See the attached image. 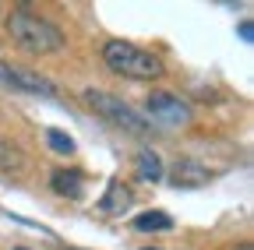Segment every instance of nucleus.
Wrapping results in <instances>:
<instances>
[{
    "mask_svg": "<svg viewBox=\"0 0 254 250\" xmlns=\"http://www.w3.org/2000/svg\"><path fill=\"white\" fill-rule=\"evenodd\" d=\"M103 64L120 74V78H131V81H155L163 78V60L155 53L134 46V43H124V39H110L103 46Z\"/></svg>",
    "mask_w": 254,
    "mask_h": 250,
    "instance_id": "obj_1",
    "label": "nucleus"
},
{
    "mask_svg": "<svg viewBox=\"0 0 254 250\" xmlns=\"http://www.w3.org/2000/svg\"><path fill=\"white\" fill-rule=\"evenodd\" d=\"M7 32H11V39H14L21 50L36 53V56L57 53V50L64 46V32H60V28H57L53 21L39 18V14H32V11H11Z\"/></svg>",
    "mask_w": 254,
    "mask_h": 250,
    "instance_id": "obj_2",
    "label": "nucleus"
},
{
    "mask_svg": "<svg viewBox=\"0 0 254 250\" xmlns=\"http://www.w3.org/2000/svg\"><path fill=\"white\" fill-rule=\"evenodd\" d=\"M85 102L99 113V116H106L110 123H117V127H124V131H131V134H145L148 131V120H141L127 102H120V99H113V96H106V92H85Z\"/></svg>",
    "mask_w": 254,
    "mask_h": 250,
    "instance_id": "obj_3",
    "label": "nucleus"
},
{
    "mask_svg": "<svg viewBox=\"0 0 254 250\" xmlns=\"http://www.w3.org/2000/svg\"><path fill=\"white\" fill-rule=\"evenodd\" d=\"M148 120L159 123V127H184V123L190 120V106L180 102L177 96H170V92H155V96H148Z\"/></svg>",
    "mask_w": 254,
    "mask_h": 250,
    "instance_id": "obj_4",
    "label": "nucleus"
},
{
    "mask_svg": "<svg viewBox=\"0 0 254 250\" xmlns=\"http://www.w3.org/2000/svg\"><path fill=\"white\" fill-rule=\"evenodd\" d=\"M170 183L177 187H205L208 183V169L201 166V162H194V159H180L173 169H170Z\"/></svg>",
    "mask_w": 254,
    "mask_h": 250,
    "instance_id": "obj_5",
    "label": "nucleus"
},
{
    "mask_svg": "<svg viewBox=\"0 0 254 250\" xmlns=\"http://www.w3.org/2000/svg\"><path fill=\"white\" fill-rule=\"evenodd\" d=\"M127 204H131V187L120 183V180H113V183L106 187L103 201H99V211H103V215H124Z\"/></svg>",
    "mask_w": 254,
    "mask_h": 250,
    "instance_id": "obj_6",
    "label": "nucleus"
},
{
    "mask_svg": "<svg viewBox=\"0 0 254 250\" xmlns=\"http://www.w3.org/2000/svg\"><path fill=\"white\" fill-rule=\"evenodd\" d=\"M50 187L64 198H81V173L78 169H53Z\"/></svg>",
    "mask_w": 254,
    "mask_h": 250,
    "instance_id": "obj_7",
    "label": "nucleus"
},
{
    "mask_svg": "<svg viewBox=\"0 0 254 250\" xmlns=\"http://www.w3.org/2000/svg\"><path fill=\"white\" fill-rule=\"evenodd\" d=\"M131 226H134L138 233H166V229H173V218H170L166 211H141Z\"/></svg>",
    "mask_w": 254,
    "mask_h": 250,
    "instance_id": "obj_8",
    "label": "nucleus"
},
{
    "mask_svg": "<svg viewBox=\"0 0 254 250\" xmlns=\"http://www.w3.org/2000/svg\"><path fill=\"white\" fill-rule=\"evenodd\" d=\"M134 166H138V176H141V180H152V183H155V180H163V162H159V155L148 151V148L138 151Z\"/></svg>",
    "mask_w": 254,
    "mask_h": 250,
    "instance_id": "obj_9",
    "label": "nucleus"
},
{
    "mask_svg": "<svg viewBox=\"0 0 254 250\" xmlns=\"http://www.w3.org/2000/svg\"><path fill=\"white\" fill-rule=\"evenodd\" d=\"M46 145L57 151V155H71L78 145H74V138L71 134H64V131H46Z\"/></svg>",
    "mask_w": 254,
    "mask_h": 250,
    "instance_id": "obj_10",
    "label": "nucleus"
},
{
    "mask_svg": "<svg viewBox=\"0 0 254 250\" xmlns=\"http://www.w3.org/2000/svg\"><path fill=\"white\" fill-rule=\"evenodd\" d=\"M251 36H254V32H251V21H244V25H240V39L251 43Z\"/></svg>",
    "mask_w": 254,
    "mask_h": 250,
    "instance_id": "obj_11",
    "label": "nucleus"
},
{
    "mask_svg": "<svg viewBox=\"0 0 254 250\" xmlns=\"http://www.w3.org/2000/svg\"><path fill=\"white\" fill-rule=\"evenodd\" d=\"M14 250H28V247H14Z\"/></svg>",
    "mask_w": 254,
    "mask_h": 250,
    "instance_id": "obj_12",
    "label": "nucleus"
},
{
    "mask_svg": "<svg viewBox=\"0 0 254 250\" xmlns=\"http://www.w3.org/2000/svg\"><path fill=\"white\" fill-rule=\"evenodd\" d=\"M240 250H251V247H240Z\"/></svg>",
    "mask_w": 254,
    "mask_h": 250,
    "instance_id": "obj_13",
    "label": "nucleus"
},
{
    "mask_svg": "<svg viewBox=\"0 0 254 250\" xmlns=\"http://www.w3.org/2000/svg\"><path fill=\"white\" fill-rule=\"evenodd\" d=\"M145 250H155V247H145Z\"/></svg>",
    "mask_w": 254,
    "mask_h": 250,
    "instance_id": "obj_14",
    "label": "nucleus"
}]
</instances>
